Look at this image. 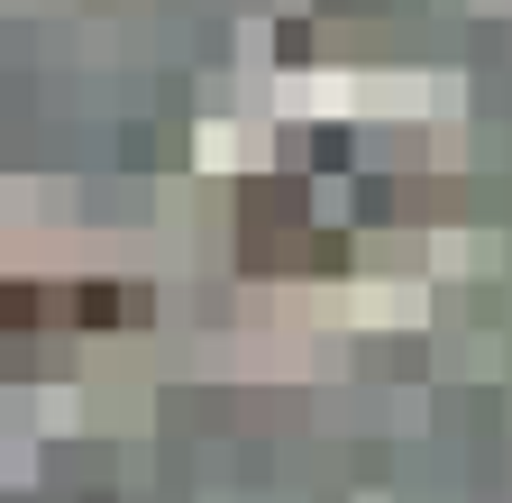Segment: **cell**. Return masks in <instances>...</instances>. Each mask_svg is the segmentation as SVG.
<instances>
[{"instance_id":"cell-1","label":"cell","mask_w":512,"mask_h":503,"mask_svg":"<svg viewBox=\"0 0 512 503\" xmlns=\"http://www.w3.org/2000/svg\"><path fill=\"white\" fill-rule=\"evenodd\" d=\"M74 321H147V293H74Z\"/></svg>"}]
</instances>
